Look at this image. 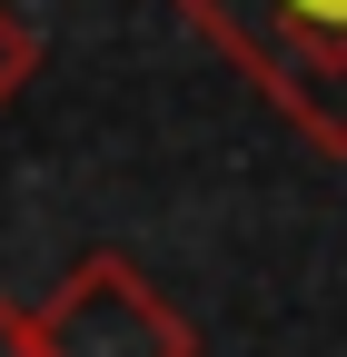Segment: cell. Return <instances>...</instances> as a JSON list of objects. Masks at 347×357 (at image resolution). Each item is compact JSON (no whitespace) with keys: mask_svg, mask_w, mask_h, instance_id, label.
<instances>
[{"mask_svg":"<svg viewBox=\"0 0 347 357\" xmlns=\"http://www.w3.org/2000/svg\"><path fill=\"white\" fill-rule=\"evenodd\" d=\"M298 139L347 159V0H169Z\"/></svg>","mask_w":347,"mask_h":357,"instance_id":"obj_1","label":"cell"},{"mask_svg":"<svg viewBox=\"0 0 347 357\" xmlns=\"http://www.w3.org/2000/svg\"><path fill=\"white\" fill-rule=\"evenodd\" d=\"M30 328H40V357H199V328L179 318V298L119 248L70 258L60 288L30 307Z\"/></svg>","mask_w":347,"mask_h":357,"instance_id":"obj_2","label":"cell"},{"mask_svg":"<svg viewBox=\"0 0 347 357\" xmlns=\"http://www.w3.org/2000/svg\"><path fill=\"white\" fill-rule=\"evenodd\" d=\"M30 79H40V30L10 10V0H0V109H10Z\"/></svg>","mask_w":347,"mask_h":357,"instance_id":"obj_3","label":"cell"},{"mask_svg":"<svg viewBox=\"0 0 347 357\" xmlns=\"http://www.w3.org/2000/svg\"><path fill=\"white\" fill-rule=\"evenodd\" d=\"M0 357H40V328H30L20 298H0Z\"/></svg>","mask_w":347,"mask_h":357,"instance_id":"obj_4","label":"cell"}]
</instances>
